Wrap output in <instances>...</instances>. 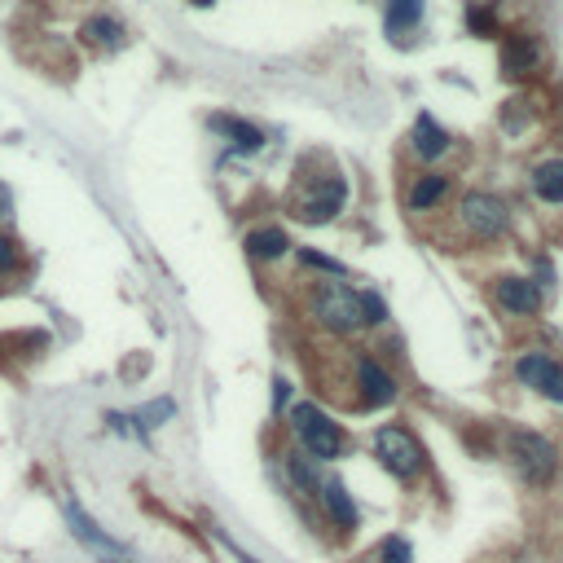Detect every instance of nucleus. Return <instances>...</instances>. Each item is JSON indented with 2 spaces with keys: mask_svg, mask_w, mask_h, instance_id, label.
<instances>
[{
  "mask_svg": "<svg viewBox=\"0 0 563 563\" xmlns=\"http://www.w3.org/2000/svg\"><path fill=\"white\" fill-rule=\"evenodd\" d=\"M506 462L515 467V476H520L528 489H546V484H555L559 476V445L542 432H533V427H511L506 432Z\"/></svg>",
  "mask_w": 563,
  "mask_h": 563,
  "instance_id": "1",
  "label": "nucleus"
},
{
  "mask_svg": "<svg viewBox=\"0 0 563 563\" xmlns=\"http://www.w3.org/2000/svg\"><path fill=\"white\" fill-rule=\"evenodd\" d=\"M308 304V317L326 330V335H352V330L366 326V313H361V295L352 291L348 282H313L304 295Z\"/></svg>",
  "mask_w": 563,
  "mask_h": 563,
  "instance_id": "2",
  "label": "nucleus"
},
{
  "mask_svg": "<svg viewBox=\"0 0 563 563\" xmlns=\"http://www.w3.org/2000/svg\"><path fill=\"white\" fill-rule=\"evenodd\" d=\"M348 203V181L339 176V168H326L317 176H300L295 181V194H291V216H300L304 225H326L344 212Z\"/></svg>",
  "mask_w": 563,
  "mask_h": 563,
  "instance_id": "3",
  "label": "nucleus"
},
{
  "mask_svg": "<svg viewBox=\"0 0 563 563\" xmlns=\"http://www.w3.org/2000/svg\"><path fill=\"white\" fill-rule=\"evenodd\" d=\"M370 445H374V458H379V467L388 471L392 480L418 484V480L427 476V449L418 445V436L410 432V427L383 423L379 432L370 436Z\"/></svg>",
  "mask_w": 563,
  "mask_h": 563,
  "instance_id": "4",
  "label": "nucleus"
},
{
  "mask_svg": "<svg viewBox=\"0 0 563 563\" xmlns=\"http://www.w3.org/2000/svg\"><path fill=\"white\" fill-rule=\"evenodd\" d=\"M291 432L300 436L304 454L313 462H335V458H344V449H348L344 427H339L326 410H317L313 401H295L291 405Z\"/></svg>",
  "mask_w": 563,
  "mask_h": 563,
  "instance_id": "5",
  "label": "nucleus"
},
{
  "mask_svg": "<svg viewBox=\"0 0 563 563\" xmlns=\"http://www.w3.org/2000/svg\"><path fill=\"white\" fill-rule=\"evenodd\" d=\"M348 388H357V396H352L357 410H388L401 396L396 374L379 357H370V352H352L348 357Z\"/></svg>",
  "mask_w": 563,
  "mask_h": 563,
  "instance_id": "6",
  "label": "nucleus"
},
{
  "mask_svg": "<svg viewBox=\"0 0 563 563\" xmlns=\"http://www.w3.org/2000/svg\"><path fill=\"white\" fill-rule=\"evenodd\" d=\"M458 225H462V234L476 238V242H498L506 229H511V207H506L498 194H484V190L462 194Z\"/></svg>",
  "mask_w": 563,
  "mask_h": 563,
  "instance_id": "7",
  "label": "nucleus"
},
{
  "mask_svg": "<svg viewBox=\"0 0 563 563\" xmlns=\"http://www.w3.org/2000/svg\"><path fill=\"white\" fill-rule=\"evenodd\" d=\"M62 515H66V524H71L75 542H84L97 559H106V563H132L128 546H124V542H115L110 533H102V528H97V520H88V515L80 511V506H75L71 498H66V493H62Z\"/></svg>",
  "mask_w": 563,
  "mask_h": 563,
  "instance_id": "8",
  "label": "nucleus"
},
{
  "mask_svg": "<svg viewBox=\"0 0 563 563\" xmlns=\"http://www.w3.org/2000/svg\"><path fill=\"white\" fill-rule=\"evenodd\" d=\"M515 379H520L524 388H533L537 396H546V401L563 405V366L555 357H546V352H524V357L515 361Z\"/></svg>",
  "mask_w": 563,
  "mask_h": 563,
  "instance_id": "9",
  "label": "nucleus"
},
{
  "mask_svg": "<svg viewBox=\"0 0 563 563\" xmlns=\"http://www.w3.org/2000/svg\"><path fill=\"white\" fill-rule=\"evenodd\" d=\"M493 300L506 317H537L542 308V286L533 278H520V273H506V278L493 282Z\"/></svg>",
  "mask_w": 563,
  "mask_h": 563,
  "instance_id": "10",
  "label": "nucleus"
},
{
  "mask_svg": "<svg viewBox=\"0 0 563 563\" xmlns=\"http://www.w3.org/2000/svg\"><path fill=\"white\" fill-rule=\"evenodd\" d=\"M317 506H322L326 524H335L339 537H352V533L361 528V511H357V502H352V493H348L344 480H322Z\"/></svg>",
  "mask_w": 563,
  "mask_h": 563,
  "instance_id": "11",
  "label": "nucleus"
},
{
  "mask_svg": "<svg viewBox=\"0 0 563 563\" xmlns=\"http://www.w3.org/2000/svg\"><path fill=\"white\" fill-rule=\"evenodd\" d=\"M207 128L220 132V137H225L238 154L264 150V132H260L256 124H247V119H238V115H212V119H207Z\"/></svg>",
  "mask_w": 563,
  "mask_h": 563,
  "instance_id": "12",
  "label": "nucleus"
},
{
  "mask_svg": "<svg viewBox=\"0 0 563 563\" xmlns=\"http://www.w3.org/2000/svg\"><path fill=\"white\" fill-rule=\"evenodd\" d=\"M410 150H414L423 163H436L440 154L449 150V132L440 128L432 115H418V119H414V128H410Z\"/></svg>",
  "mask_w": 563,
  "mask_h": 563,
  "instance_id": "13",
  "label": "nucleus"
},
{
  "mask_svg": "<svg viewBox=\"0 0 563 563\" xmlns=\"http://www.w3.org/2000/svg\"><path fill=\"white\" fill-rule=\"evenodd\" d=\"M282 467H286V480H291V489L317 502V493H322V476H317V462L295 449V454H286V458H282Z\"/></svg>",
  "mask_w": 563,
  "mask_h": 563,
  "instance_id": "14",
  "label": "nucleus"
},
{
  "mask_svg": "<svg viewBox=\"0 0 563 563\" xmlns=\"http://www.w3.org/2000/svg\"><path fill=\"white\" fill-rule=\"evenodd\" d=\"M247 251H251V260L273 264L291 251V238H286V229H278V225H264V229H251L247 234Z\"/></svg>",
  "mask_w": 563,
  "mask_h": 563,
  "instance_id": "15",
  "label": "nucleus"
},
{
  "mask_svg": "<svg viewBox=\"0 0 563 563\" xmlns=\"http://www.w3.org/2000/svg\"><path fill=\"white\" fill-rule=\"evenodd\" d=\"M449 198V176H440V172H427V176H418V181L410 185V212H432V207H440Z\"/></svg>",
  "mask_w": 563,
  "mask_h": 563,
  "instance_id": "16",
  "label": "nucleus"
},
{
  "mask_svg": "<svg viewBox=\"0 0 563 563\" xmlns=\"http://www.w3.org/2000/svg\"><path fill=\"white\" fill-rule=\"evenodd\" d=\"M80 36L84 44H97V49H106V53H115L119 44H124V22L119 18H110V14H93L80 27Z\"/></svg>",
  "mask_w": 563,
  "mask_h": 563,
  "instance_id": "17",
  "label": "nucleus"
},
{
  "mask_svg": "<svg viewBox=\"0 0 563 563\" xmlns=\"http://www.w3.org/2000/svg\"><path fill=\"white\" fill-rule=\"evenodd\" d=\"M537 62H542V49L528 36H511V44H506V53H502L506 75H533Z\"/></svg>",
  "mask_w": 563,
  "mask_h": 563,
  "instance_id": "18",
  "label": "nucleus"
},
{
  "mask_svg": "<svg viewBox=\"0 0 563 563\" xmlns=\"http://www.w3.org/2000/svg\"><path fill=\"white\" fill-rule=\"evenodd\" d=\"M533 190L542 203H563V159H542L533 168Z\"/></svg>",
  "mask_w": 563,
  "mask_h": 563,
  "instance_id": "19",
  "label": "nucleus"
},
{
  "mask_svg": "<svg viewBox=\"0 0 563 563\" xmlns=\"http://www.w3.org/2000/svg\"><path fill=\"white\" fill-rule=\"evenodd\" d=\"M423 18V0H388V36H405Z\"/></svg>",
  "mask_w": 563,
  "mask_h": 563,
  "instance_id": "20",
  "label": "nucleus"
},
{
  "mask_svg": "<svg viewBox=\"0 0 563 563\" xmlns=\"http://www.w3.org/2000/svg\"><path fill=\"white\" fill-rule=\"evenodd\" d=\"M366 563H414V546H410V537L388 533V537H383V542L366 555Z\"/></svg>",
  "mask_w": 563,
  "mask_h": 563,
  "instance_id": "21",
  "label": "nucleus"
},
{
  "mask_svg": "<svg viewBox=\"0 0 563 563\" xmlns=\"http://www.w3.org/2000/svg\"><path fill=\"white\" fill-rule=\"evenodd\" d=\"M300 264H308V269H322L326 278H348L344 264L330 260V256H322V251H300Z\"/></svg>",
  "mask_w": 563,
  "mask_h": 563,
  "instance_id": "22",
  "label": "nucleus"
},
{
  "mask_svg": "<svg viewBox=\"0 0 563 563\" xmlns=\"http://www.w3.org/2000/svg\"><path fill=\"white\" fill-rule=\"evenodd\" d=\"M467 27L476 31V36H493V31H498V22H493V9H489V5H467Z\"/></svg>",
  "mask_w": 563,
  "mask_h": 563,
  "instance_id": "23",
  "label": "nucleus"
},
{
  "mask_svg": "<svg viewBox=\"0 0 563 563\" xmlns=\"http://www.w3.org/2000/svg\"><path fill=\"white\" fill-rule=\"evenodd\" d=\"M18 260H22V247H18V238L0 234V278H9V273L18 269Z\"/></svg>",
  "mask_w": 563,
  "mask_h": 563,
  "instance_id": "24",
  "label": "nucleus"
},
{
  "mask_svg": "<svg viewBox=\"0 0 563 563\" xmlns=\"http://www.w3.org/2000/svg\"><path fill=\"white\" fill-rule=\"evenodd\" d=\"M172 410L176 405L172 401H154V405H146V410L137 414V423H141V432H150V427H159L163 418H172Z\"/></svg>",
  "mask_w": 563,
  "mask_h": 563,
  "instance_id": "25",
  "label": "nucleus"
},
{
  "mask_svg": "<svg viewBox=\"0 0 563 563\" xmlns=\"http://www.w3.org/2000/svg\"><path fill=\"white\" fill-rule=\"evenodd\" d=\"M361 313H366V326H383V322H388V308H383L379 295H361Z\"/></svg>",
  "mask_w": 563,
  "mask_h": 563,
  "instance_id": "26",
  "label": "nucleus"
},
{
  "mask_svg": "<svg viewBox=\"0 0 563 563\" xmlns=\"http://www.w3.org/2000/svg\"><path fill=\"white\" fill-rule=\"evenodd\" d=\"M273 401H278V410H282L286 401H291V383H286V379H278V383H273Z\"/></svg>",
  "mask_w": 563,
  "mask_h": 563,
  "instance_id": "27",
  "label": "nucleus"
},
{
  "mask_svg": "<svg viewBox=\"0 0 563 563\" xmlns=\"http://www.w3.org/2000/svg\"><path fill=\"white\" fill-rule=\"evenodd\" d=\"M220 542H225V550H229V555H234L238 563H256V559H251V555H247V550H242L238 542H229V537H220Z\"/></svg>",
  "mask_w": 563,
  "mask_h": 563,
  "instance_id": "28",
  "label": "nucleus"
},
{
  "mask_svg": "<svg viewBox=\"0 0 563 563\" xmlns=\"http://www.w3.org/2000/svg\"><path fill=\"white\" fill-rule=\"evenodd\" d=\"M9 212H14V194H9L5 185H0V216H9Z\"/></svg>",
  "mask_w": 563,
  "mask_h": 563,
  "instance_id": "29",
  "label": "nucleus"
},
{
  "mask_svg": "<svg viewBox=\"0 0 563 563\" xmlns=\"http://www.w3.org/2000/svg\"><path fill=\"white\" fill-rule=\"evenodd\" d=\"M194 5H198V9H207V5H216V0H194Z\"/></svg>",
  "mask_w": 563,
  "mask_h": 563,
  "instance_id": "30",
  "label": "nucleus"
}]
</instances>
